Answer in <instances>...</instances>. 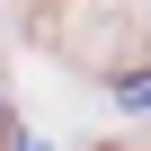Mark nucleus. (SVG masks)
Instances as JSON below:
<instances>
[{"mask_svg": "<svg viewBox=\"0 0 151 151\" xmlns=\"http://www.w3.org/2000/svg\"><path fill=\"white\" fill-rule=\"evenodd\" d=\"M116 107H124V116H151V71H133V80H116Z\"/></svg>", "mask_w": 151, "mask_h": 151, "instance_id": "nucleus-1", "label": "nucleus"}, {"mask_svg": "<svg viewBox=\"0 0 151 151\" xmlns=\"http://www.w3.org/2000/svg\"><path fill=\"white\" fill-rule=\"evenodd\" d=\"M18 151H45V142H18Z\"/></svg>", "mask_w": 151, "mask_h": 151, "instance_id": "nucleus-2", "label": "nucleus"}]
</instances>
